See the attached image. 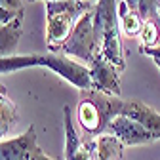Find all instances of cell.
<instances>
[{
  "instance_id": "obj_1",
  "label": "cell",
  "mask_w": 160,
  "mask_h": 160,
  "mask_svg": "<svg viewBox=\"0 0 160 160\" xmlns=\"http://www.w3.org/2000/svg\"><path fill=\"white\" fill-rule=\"evenodd\" d=\"M48 67L55 74H59L69 84L78 88L80 92L92 90V78L90 69L78 61H72L63 53H31V55H12V57H0V74H8L25 67Z\"/></svg>"
},
{
  "instance_id": "obj_2",
  "label": "cell",
  "mask_w": 160,
  "mask_h": 160,
  "mask_svg": "<svg viewBox=\"0 0 160 160\" xmlns=\"http://www.w3.org/2000/svg\"><path fill=\"white\" fill-rule=\"evenodd\" d=\"M97 0H55L46 2V48L50 53H61L72 27L84 13L95 10Z\"/></svg>"
},
{
  "instance_id": "obj_3",
  "label": "cell",
  "mask_w": 160,
  "mask_h": 160,
  "mask_svg": "<svg viewBox=\"0 0 160 160\" xmlns=\"http://www.w3.org/2000/svg\"><path fill=\"white\" fill-rule=\"evenodd\" d=\"M118 2L120 0H97L93 10V31L99 52L122 72L126 69V55L120 36L122 29H120Z\"/></svg>"
},
{
  "instance_id": "obj_4",
  "label": "cell",
  "mask_w": 160,
  "mask_h": 160,
  "mask_svg": "<svg viewBox=\"0 0 160 160\" xmlns=\"http://www.w3.org/2000/svg\"><path fill=\"white\" fill-rule=\"evenodd\" d=\"M124 103L120 97L107 95L97 90L80 92V101L76 107V120L80 128L88 135H103L107 133L111 122L122 114Z\"/></svg>"
},
{
  "instance_id": "obj_5",
  "label": "cell",
  "mask_w": 160,
  "mask_h": 160,
  "mask_svg": "<svg viewBox=\"0 0 160 160\" xmlns=\"http://www.w3.org/2000/svg\"><path fill=\"white\" fill-rule=\"evenodd\" d=\"M99 52L97 40H95V31H93V10L84 13L78 19V23L72 27V32L69 34L67 42L61 48V53L67 57L82 59L90 63L93 55Z\"/></svg>"
},
{
  "instance_id": "obj_6",
  "label": "cell",
  "mask_w": 160,
  "mask_h": 160,
  "mask_svg": "<svg viewBox=\"0 0 160 160\" xmlns=\"http://www.w3.org/2000/svg\"><path fill=\"white\" fill-rule=\"evenodd\" d=\"M88 69H90V78H92V90L120 97V71L101 52H97L93 55Z\"/></svg>"
},
{
  "instance_id": "obj_7",
  "label": "cell",
  "mask_w": 160,
  "mask_h": 160,
  "mask_svg": "<svg viewBox=\"0 0 160 160\" xmlns=\"http://www.w3.org/2000/svg\"><path fill=\"white\" fill-rule=\"evenodd\" d=\"M107 133H111V135H114L116 139H120L126 147H133V145H149V143H154V141H158V139L147 130V128H143L139 122H135V120H132V118H128V116H124V114H118L112 122H111V126H109V130H107Z\"/></svg>"
},
{
  "instance_id": "obj_8",
  "label": "cell",
  "mask_w": 160,
  "mask_h": 160,
  "mask_svg": "<svg viewBox=\"0 0 160 160\" xmlns=\"http://www.w3.org/2000/svg\"><path fill=\"white\" fill-rule=\"evenodd\" d=\"M32 147H36V130L29 126L21 135L0 141V160H25Z\"/></svg>"
},
{
  "instance_id": "obj_9",
  "label": "cell",
  "mask_w": 160,
  "mask_h": 160,
  "mask_svg": "<svg viewBox=\"0 0 160 160\" xmlns=\"http://www.w3.org/2000/svg\"><path fill=\"white\" fill-rule=\"evenodd\" d=\"M122 114L139 122L143 128H147L156 139H160V112H156L154 109H151L149 105H145L143 101L137 99H130L124 103Z\"/></svg>"
},
{
  "instance_id": "obj_10",
  "label": "cell",
  "mask_w": 160,
  "mask_h": 160,
  "mask_svg": "<svg viewBox=\"0 0 160 160\" xmlns=\"http://www.w3.org/2000/svg\"><path fill=\"white\" fill-rule=\"evenodd\" d=\"M23 17L13 19L12 23L0 27V57H12L17 55V46L23 34Z\"/></svg>"
},
{
  "instance_id": "obj_11",
  "label": "cell",
  "mask_w": 160,
  "mask_h": 160,
  "mask_svg": "<svg viewBox=\"0 0 160 160\" xmlns=\"http://www.w3.org/2000/svg\"><path fill=\"white\" fill-rule=\"evenodd\" d=\"M124 143L111 133H103L95 139V160H122Z\"/></svg>"
},
{
  "instance_id": "obj_12",
  "label": "cell",
  "mask_w": 160,
  "mask_h": 160,
  "mask_svg": "<svg viewBox=\"0 0 160 160\" xmlns=\"http://www.w3.org/2000/svg\"><path fill=\"white\" fill-rule=\"evenodd\" d=\"M17 122V105L10 99L4 86H0V139L6 137Z\"/></svg>"
},
{
  "instance_id": "obj_13",
  "label": "cell",
  "mask_w": 160,
  "mask_h": 160,
  "mask_svg": "<svg viewBox=\"0 0 160 160\" xmlns=\"http://www.w3.org/2000/svg\"><path fill=\"white\" fill-rule=\"evenodd\" d=\"M118 15H120V29H122V32L126 36H130V38L139 36V32H141V29H143L145 19L139 15L137 12L130 10L124 0H120V2H118Z\"/></svg>"
},
{
  "instance_id": "obj_14",
  "label": "cell",
  "mask_w": 160,
  "mask_h": 160,
  "mask_svg": "<svg viewBox=\"0 0 160 160\" xmlns=\"http://www.w3.org/2000/svg\"><path fill=\"white\" fill-rule=\"evenodd\" d=\"M141 48H156L160 46V23L156 19H147L143 23V29L139 32Z\"/></svg>"
},
{
  "instance_id": "obj_15",
  "label": "cell",
  "mask_w": 160,
  "mask_h": 160,
  "mask_svg": "<svg viewBox=\"0 0 160 160\" xmlns=\"http://www.w3.org/2000/svg\"><path fill=\"white\" fill-rule=\"evenodd\" d=\"M130 10L137 12L145 21L147 19H156V6L158 0H124Z\"/></svg>"
},
{
  "instance_id": "obj_16",
  "label": "cell",
  "mask_w": 160,
  "mask_h": 160,
  "mask_svg": "<svg viewBox=\"0 0 160 160\" xmlns=\"http://www.w3.org/2000/svg\"><path fill=\"white\" fill-rule=\"evenodd\" d=\"M74 160H95V139L93 141H82Z\"/></svg>"
},
{
  "instance_id": "obj_17",
  "label": "cell",
  "mask_w": 160,
  "mask_h": 160,
  "mask_svg": "<svg viewBox=\"0 0 160 160\" xmlns=\"http://www.w3.org/2000/svg\"><path fill=\"white\" fill-rule=\"evenodd\" d=\"M0 6L13 12V13H19L23 15L25 13V6H23V0H0Z\"/></svg>"
},
{
  "instance_id": "obj_18",
  "label": "cell",
  "mask_w": 160,
  "mask_h": 160,
  "mask_svg": "<svg viewBox=\"0 0 160 160\" xmlns=\"http://www.w3.org/2000/svg\"><path fill=\"white\" fill-rule=\"evenodd\" d=\"M17 17H23V15L13 13V12H10V10H6V8H2V6H0V27H4V25L12 23L13 19H17Z\"/></svg>"
},
{
  "instance_id": "obj_19",
  "label": "cell",
  "mask_w": 160,
  "mask_h": 160,
  "mask_svg": "<svg viewBox=\"0 0 160 160\" xmlns=\"http://www.w3.org/2000/svg\"><path fill=\"white\" fill-rule=\"evenodd\" d=\"M25 160H53V158H50L42 149L36 145V147H32V149L29 151V154L25 156Z\"/></svg>"
},
{
  "instance_id": "obj_20",
  "label": "cell",
  "mask_w": 160,
  "mask_h": 160,
  "mask_svg": "<svg viewBox=\"0 0 160 160\" xmlns=\"http://www.w3.org/2000/svg\"><path fill=\"white\" fill-rule=\"evenodd\" d=\"M156 21L160 23V0H158V6H156Z\"/></svg>"
},
{
  "instance_id": "obj_21",
  "label": "cell",
  "mask_w": 160,
  "mask_h": 160,
  "mask_svg": "<svg viewBox=\"0 0 160 160\" xmlns=\"http://www.w3.org/2000/svg\"><path fill=\"white\" fill-rule=\"evenodd\" d=\"M27 2H36V0H27ZM44 2H55V0H44Z\"/></svg>"
},
{
  "instance_id": "obj_22",
  "label": "cell",
  "mask_w": 160,
  "mask_h": 160,
  "mask_svg": "<svg viewBox=\"0 0 160 160\" xmlns=\"http://www.w3.org/2000/svg\"><path fill=\"white\" fill-rule=\"evenodd\" d=\"M156 67H158V71H160V65H156Z\"/></svg>"
}]
</instances>
